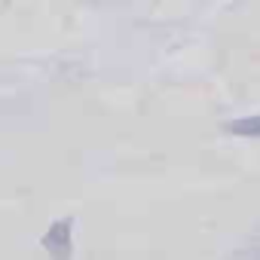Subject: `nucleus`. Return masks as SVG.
Masks as SVG:
<instances>
[{"mask_svg": "<svg viewBox=\"0 0 260 260\" xmlns=\"http://www.w3.org/2000/svg\"><path fill=\"white\" fill-rule=\"evenodd\" d=\"M226 132L236 135V138H260V113H257V116H242V119L226 122Z\"/></svg>", "mask_w": 260, "mask_h": 260, "instance_id": "f03ea898", "label": "nucleus"}, {"mask_svg": "<svg viewBox=\"0 0 260 260\" xmlns=\"http://www.w3.org/2000/svg\"><path fill=\"white\" fill-rule=\"evenodd\" d=\"M71 217H61V220H55L46 233H43V248L55 257V260H68L71 257Z\"/></svg>", "mask_w": 260, "mask_h": 260, "instance_id": "f257e3e1", "label": "nucleus"}]
</instances>
